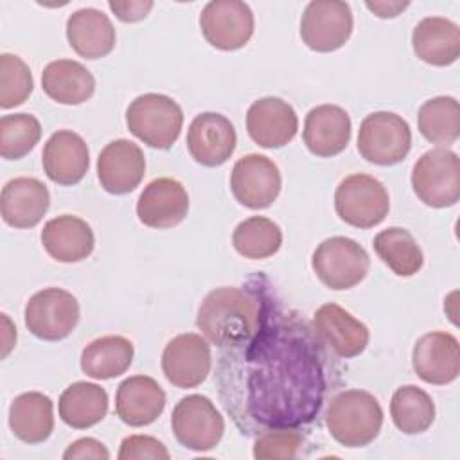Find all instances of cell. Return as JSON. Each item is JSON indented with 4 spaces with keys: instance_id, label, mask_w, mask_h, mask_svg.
<instances>
[{
    "instance_id": "31",
    "label": "cell",
    "mask_w": 460,
    "mask_h": 460,
    "mask_svg": "<svg viewBox=\"0 0 460 460\" xmlns=\"http://www.w3.org/2000/svg\"><path fill=\"white\" fill-rule=\"evenodd\" d=\"M135 356L133 343L119 334L101 336L81 352V370L92 379H113L122 376Z\"/></svg>"
},
{
    "instance_id": "19",
    "label": "cell",
    "mask_w": 460,
    "mask_h": 460,
    "mask_svg": "<svg viewBox=\"0 0 460 460\" xmlns=\"http://www.w3.org/2000/svg\"><path fill=\"white\" fill-rule=\"evenodd\" d=\"M250 138L266 149L288 146L298 131V117L293 106L279 97H262L246 111Z\"/></svg>"
},
{
    "instance_id": "7",
    "label": "cell",
    "mask_w": 460,
    "mask_h": 460,
    "mask_svg": "<svg viewBox=\"0 0 460 460\" xmlns=\"http://www.w3.org/2000/svg\"><path fill=\"white\" fill-rule=\"evenodd\" d=\"M334 208L341 221L356 228H372L385 221L390 210L386 187L374 176L354 172L340 181Z\"/></svg>"
},
{
    "instance_id": "39",
    "label": "cell",
    "mask_w": 460,
    "mask_h": 460,
    "mask_svg": "<svg viewBox=\"0 0 460 460\" xmlns=\"http://www.w3.org/2000/svg\"><path fill=\"white\" fill-rule=\"evenodd\" d=\"M169 451L155 437L149 435H129L122 438L120 449H119V458L120 460H142V458H151V460H169Z\"/></svg>"
},
{
    "instance_id": "5",
    "label": "cell",
    "mask_w": 460,
    "mask_h": 460,
    "mask_svg": "<svg viewBox=\"0 0 460 460\" xmlns=\"http://www.w3.org/2000/svg\"><path fill=\"white\" fill-rule=\"evenodd\" d=\"M311 266L325 288L343 291L358 286L367 277L370 257L358 241L334 235L316 246Z\"/></svg>"
},
{
    "instance_id": "23",
    "label": "cell",
    "mask_w": 460,
    "mask_h": 460,
    "mask_svg": "<svg viewBox=\"0 0 460 460\" xmlns=\"http://www.w3.org/2000/svg\"><path fill=\"white\" fill-rule=\"evenodd\" d=\"M50 194L38 178L20 176L9 180L0 194V212L4 223L13 228H32L47 214Z\"/></svg>"
},
{
    "instance_id": "34",
    "label": "cell",
    "mask_w": 460,
    "mask_h": 460,
    "mask_svg": "<svg viewBox=\"0 0 460 460\" xmlns=\"http://www.w3.org/2000/svg\"><path fill=\"white\" fill-rule=\"evenodd\" d=\"M419 131L437 146H451L460 135V104L451 95H438L419 108Z\"/></svg>"
},
{
    "instance_id": "17",
    "label": "cell",
    "mask_w": 460,
    "mask_h": 460,
    "mask_svg": "<svg viewBox=\"0 0 460 460\" xmlns=\"http://www.w3.org/2000/svg\"><path fill=\"white\" fill-rule=\"evenodd\" d=\"M146 174V158L142 149L126 138L111 140L102 147L97 158V178L101 187L115 196L135 190Z\"/></svg>"
},
{
    "instance_id": "12",
    "label": "cell",
    "mask_w": 460,
    "mask_h": 460,
    "mask_svg": "<svg viewBox=\"0 0 460 460\" xmlns=\"http://www.w3.org/2000/svg\"><path fill=\"white\" fill-rule=\"evenodd\" d=\"M255 20L248 4L239 0H212L199 14L203 38L219 50H239L253 34Z\"/></svg>"
},
{
    "instance_id": "37",
    "label": "cell",
    "mask_w": 460,
    "mask_h": 460,
    "mask_svg": "<svg viewBox=\"0 0 460 460\" xmlns=\"http://www.w3.org/2000/svg\"><path fill=\"white\" fill-rule=\"evenodd\" d=\"M34 79L29 65L14 54L0 56V108L9 110L23 104L32 93Z\"/></svg>"
},
{
    "instance_id": "15",
    "label": "cell",
    "mask_w": 460,
    "mask_h": 460,
    "mask_svg": "<svg viewBox=\"0 0 460 460\" xmlns=\"http://www.w3.org/2000/svg\"><path fill=\"white\" fill-rule=\"evenodd\" d=\"M313 329L325 347L341 359L359 356L370 340L368 327L334 302L314 311Z\"/></svg>"
},
{
    "instance_id": "14",
    "label": "cell",
    "mask_w": 460,
    "mask_h": 460,
    "mask_svg": "<svg viewBox=\"0 0 460 460\" xmlns=\"http://www.w3.org/2000/svg\"><path fill=\"white\" fill-rule=\"evenodd\" d=\"M212 368L210 345L205 336L183 332L167 341L162 352V372L178 388L201 385Z\"/></svg>"
},
{
    "instance_id": "42",
    "label": "cell",
    "mask_w": 460,
    "mask_h": 460,
    "mask_svg": "<svg viewBox=\"0 0 460 460\" xmlns=\"http://www.w3.org/2000/svg\"><path fill=\"white\" fill-rule=\"evenodd\" d=\"M365 5L377 18H395V16H399L410 5V2H397V0H394V2H386V0H374V2H370L368 0V2H365Z\"/></svg>"
},
{
    "instance_id": "29",
    "label": "cell",
    "mask_w": 460,
    "mask_h": 460,
    "mask_svg": "<svg viewBox=\"0 0 460 460\" xmlns=\"http://www.w3.org/2000/svg\"><path fill=\"white\" fill-rule=\"evenodd\" d=\"M9 426L25 444H41L54 431V404L41 392H25L9 406Z\"/></svg>"
},
{
    "instance_id": "2",
    "label": "cell",
    "mask_w": 460,
    "mask_h": 460,
    "mask_svg": "<svg viewBox=\"0 0 460 460\" xmlns=\"http://www.w3.org/2000/svg\"><path fill=\"white\" fill-rule=\"evenodd\" d=\"M271 296L264 277L250 279L248 286L243 288H217L203 298L196 325L212 345L221 349L237 347L257 334Z\"/></svg>"
},
{
    "instance_id": "24",
    "label": "cell",
    "mask_w": 460,
    "mask_h": 460,
    "mask_svg": "<svg viewBox=\"0 0 460 460\" xmlns=\"http://www.w3.org/2000/svg\"><path fill=\"white\" fill-rule=\"evenodd\" d=\"M164 408L165 392L149 376H131L117 388L115 413L128 426H147L162 415Z\"/></svg>"
},
{
    "instance_id": "4",
    "label": "cell",
    "mask_w": 460,
    "mask_h": 460,
    "mask_svg": "<svg viewBox=\"0 0 460 460\" xmlns=\"http://www.w3.org/2000/svg\"><path fill=\"white\" fill-rule=\"evenodd\" d=\"M126 126L149 147L169 149L181 133L183 111L169 95L144 93L129 102Z\"/></svg>"
},
{
    "instance_id": "21",
    "label": "cell",
    "mask_w": 460,
    "mask_h": 460,
    "mask_svg": "<svg viewBox=\"0 0 460 460\" xmlns=\"http://www.w3.org/2000/svg\"><path fill=\"white\" fill-rule=\"evenodd\" d=\"M349 113L336 104H320L309 110L304 120V144L311 155L331 158L340 155L350 140Z\"/></svg>"
},
{
    "instance_id": "40",
    "label": "cell",
    "mask_w": 460,
    "mask_h": 460,
    "mask_svg": "<svg viewBox=\"0 0 460 460\" xmlns=\"http://www.w3.org/2000/svg\"><path fill=\"white\" fill-rule=\"evenodd\" d=\"M65 460H83V458H95V460H108L110 458V451L106 449V446L102 442H99L97 438L92 437H84L79 438L75 442H72L65 453H63Z\"/></svg>"
},
{
    "instance_id": "22",
    "label": "cell",
    "mask_w": 460,
    "mask_h": 460,
    "mask_svg": "<svg viewBox=\"0 0 460 460\" xmlns=\"http://www.w3.org/2000/svg\"><path fill=\"white\" fill-rule=\"evenodd\" d=\"M41 164L47 178L58 185L79 183L90 167L88 146L81 135L70 129H59L47 140Z\"/></svg>"
},
{
    "instance_id": "9",
    "label": "cell",
    "mask_w": 460,
    "mask_h": 460,
    "mask_svg": "<svg viewBox=\"0 0 460 460\" xmlns=\"http://www.w3.org/2000/svg\"><path fill=\"white\" fill-rule=\"evenodd\" d=\"M176 440L190 451L214 449L225 433V419L214 402L199 394L181 397L171 415Z\"/></svg>"
},
{
    "instance_id": "27",
    "label": "cell",
    "mask_w": 460,
    "mask_h": 460,
    "mask_svg": "<svg viewBox=\"0 0 460 460\" xmlns=\"http://www.w3.org/2000/svg\"><path fill=\"white\" fill-rule=\"evenodd\" d=\"M411 47L415 56L428 65H453L460 56V29L449 18H422L411 32Z\"/></svg>"
},
{
    "instance_id": "8",
    "label": "cell",
    "mask_w": 460,
    "mask_h": 460,
    "mask_svg": "<svg viewBox=\"0 0 460 460\" xmlns=\"http://www.w3.org/2000/svg\"><path fill=\"white\" fill-rule=\"evenodd\" d=\"M411 147L410 124L397 113L374 111L359 124L358 151L376 165H395L402 162Z\"/></svg>"
},
{
    "instance_id": "33",
    "label": "cell",
    "mask_w": 460,
    "mask_h": 460,
    "mask_svg": "<svg viewBox=\"0 0 460 460\" xmlns=\"http://www.w3.org/2000/svg\"><path fill=\"white\" fill-rule=\"evenodd\" d=\"M390 415L399 431L406 435L424 433L435 420V402L422 388L402 385L392 395Z\"/></svg>"
},
{
    "instance_id": "13",
    "label": "cell",
    "mask_w": 460,
    "mask_h": 460,
    "mask_svg": "<svg viewBox=\"0 0 460 460\" xmlns=\"http://www.w3.org/2000/svg\"><path fill=\"white\" fill-rule=\"evenodd\" d=\"M282 176L277 164L257 153L239 158L230 174L234 198L246 208H268L280 194Z\"/></svg>"
},
{
    "instance_id": "20",
    "label": "cell",
    "mask_w": 460,
    "mask_h": 460,
    "mask_svg": "<svg viewBox=\"0 0 460 460\" xmlns=\"http://www.w3.org/2000/svg\"><path fill=\"white\" fill-rule=\"evenodd\" d=\"M189 212V194L174 178H156L149 181L138 196V221L149 228H172Z\"/></svg>"
},
{
    "instance_id": "36",
    "label": "cell",
    "mask_w": 460,
    "mask_h": 460,
    "mask_svg": "<svg viewBox=\"0 0 460 460\" xmlns=\"http://www.w3.org/2000/svg\"><path fill=\"white\" fill-rule=\"evenodd\" d=\"M41 138V124L31 113H13L0 119V156L20 160L29 155Z\"/></svg>"
},
{
    "instance_id": "1",
    "label": "cell",
    "mask_w": 460,
    "mask_h": 460,
    "mask_svg": "<svg viewBox=\"0 0 460 460\" xmlns=\"http://www.w3.org/2000/svg\"><path fill=\"white\" fill-rule=\"evenodd\" d=\"M313 325L273 296L257 334L228 347L217 365L219 397L243 433L298 428L316 419L331 361Z\"/></svg>"
},
{
    "instance_id": "10",
    "label": "cell",
    "mask_w": 460,
    "mask_h": 460,
    "mask_svg": "<svg viewBox=\"0 0 460 460\" xmlns=\"http://www.w3.org/2000/svg\"><path fill=\"white\" fill-rule=\"evenodd\" d=\"M77 298L61 288H45L25 304L27 329L43 341H59L72 334L79 322Z\"/></svg>"
},
{
    "instance_id": "3",
    "label": "cell",
    "mask_w": 460,
    "mask_h": 460,
    "mask_svg": "<svg viewBox=\"0 0 460 460\" xmlns=\"http://www.w3.org/2000/svg\"><path fill=\"white\" fill-rule=\"evenodd\" d=\"M325 424L338 444L345 447H363L379 435L383 408L370 392L358 388L343 390L331 399Z\"/></svg>"
},
{
    "instance_id": "38",
    "label": "cell",
    "mask_w": 460,
    "mask_h": 460,
    "mask_svg": "<svg viewBox=\"0 0 460 460\" xmlns=\"http://www.w3.org/2000/svg\"><path fill=\"white\" fill-rule=\"evenodd\" d=\"M304 446V435L296 428H268L257 433L253 456L257 460L295 458Z\"/></svg>"
},
{
    "instance_id": "35",
    "label": "cell",
    "mask_w": 460,
    "mask_h": 460,
    "mask_svg": "<svg viewBox=\"0 0 460 460\" xmlns=\"http://www.w3.org/2000/svg\"><path fill=\"white\" fill-rule=\"evenodd\" d=\"M232 244L235 252L244 259H268L280 250L282 230L270 217L252 216L235 226L232 234Z\"/></svg>"
},
{
    "instance_id": "26",
    "label": "cell",
    "mask_w": 460,
    "mask_h": 460,
    "mask_svg": "<svg viewBox=\"0 0 460 460\" xmlns=\"http://www.w3.org/2000/svg\"><path fill=\"white\" fill-rule=\"evenodd\" d=\"M66 40L74 52L86 59H99L115 49V27L95 7H83L66 20Z\"/></svg>"
},
{
    "instance_id": "11",
    "label": "cell",
    "mask_w": 460,
    "mask_h": 460,
    "mask_svg": "<svg viewBox=\"0 0 460 460\" xmlns=\"http://www.w3.org/2000/svg\"><path fill=\"white\" fill-rule=\"evenodd\" d=\"M354 29L350 5L340 0H313L300 18V38L314 52L341 49Z\"/></svg>"
},
{
    "instance_id": "28",
    "label": "cell",
    "mask_w": 460,
    "mask_h": 460,
    "mask_svg": "<svg viewBox=\"0 0 460 460\" xmlns=\"http://www.w3.org/2000/svg\"><path fill=\"white\" fill-rule=\"evenodd\" d=\"M41 88L52 101L75 106L86 102L93 95L95 79L79 61L56 59L43 68Z\"/></svg>"
},
{
    "instance_id": "30",
    "label": "cell",
    "mask_w": 460,
    "mask_h": 460,
    "mask_svg": "<svg viewBox=\"0 0 460 460\" xmlns=\"http://www.w3.org/2000/svg\"><path fill=\"white\" fill-rule=\"evenodd\" d=\"M61 420L75 429H86L101 422L108 413V394L102 386L75 381L66 386L58 402Z\"/></svg>"
},
{
    "instance_id": "16",
    "label": "cell",
    "mask_w": 460,
    "mask_h": 460,
    "mask_svg": "<svg viewBox=\"0 0 460 460\" xmlns=\"http://www.w3.org/2000/svg\"><path fill=\"white\" fill-rule=\"evenodd\" d=\"M235 144L237 135L234 124L216 111L196 115L187 131V149L205 167L223 165L234 155Z\"/></svg>"
},
{
    "instance_id": "6",
    "label": "cell",
    "mask_w": 460,
    "mask_h": 460,
    "mask_svg": "<svg viewBox=\"0 0 460 460\" xmlns=\"http://www.w3.org/2000/svg\"><path fill=\"white\" fill-rule=\"evenodd\" d=\"M411 187L428 207H453L460 198V158L447 147L426 151L413 165Z\"/></svg>"
},
{
    "instance_id": "18",
    "label": "cell",
    "mask_w": 460,
    "mask_h": 460,
    "mask_svg": "<svg viewBox=\"0 0 460 460\" xmlns=\"http://www.w3.org/2000/svg\"><path fill=\"white\" fill-rule=\"evenodd\" d=\"M415 374L429 385H449L460 374L458 340L446 331L422 334L411 352Z\"/></svg>"
},
{
    "instance_id": "32",
    "label": "cell",
    "mask_w": 460,
    "mask_h": 460,
    "mask_svg": "<svg viewBox=\"0 0 460 460\" xmlns=\"http://www.w3.org/2000/svg\"><path fill=\"white\" fill-rule=\"evenodd\" d=\"M377 257L399 277H411L420 271L424 255L415 237L401 226H388L374 237Z\"/></svg>"
},
{
    "instance_id": "25",
    "label": "cell",
    "mask_w": 460,
    "mask_h": 460,
    "mask_svg": "<svg viewBox=\"0 0 460 460\" xmlns=\"http://www.w3.org/2000/svg\"><path fill=\"white\" fill-rule=\"evenodd\" d=\"M41 244L54 261L72 264L92 255L95 237L84 219L63 214L43 225Z\"/></svg>"
},
{
    "instance_id": "41",
    "label": "cell",
    "mask_w": 460,
    "mask_h": 460,
    "mask_svg": "<svg viewBox=\"0 0 460 460\" xmlns=\"http://www.w3.org/2000/svg\"><path fill=\"white\" fill-rule=\"evenodd\" d=\"M153 2L151 0H129V2H108V7L111 9V13L126 23H133V22H140L144 20L149 11L153 9Z\"/></svg>"
}]
</instances>
